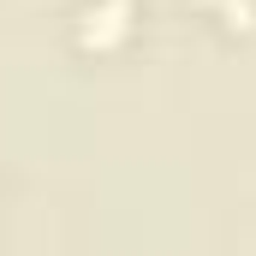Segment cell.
<instances>
[{"mask_svg": "<svg viewBox=\"0 0 256 256\" xmlns=\"http://www.w3.org/2000/svg\"><path fill=\"white\" fill-rule=\"evenodd\" d=\"M208 18L220 36H256V0H220Z\"/></svg>", "mask_w": 256, "mask_h": 256, "instance_id": "cell-2", "label": "cell"}, {"mask_svg": "<svg viewBox=\"0 0 256 256\" xmlns=\"http://www.w3.org/2000/svg\"><path fill=\"white\" fill-rule=\"evenodd\" d=\"M72 48L90 60H114L126 54L143 30V0H78L72 6Z\"/></svg>", "mask_w": 256, "mask_h": 256, "instance_id": "cell-1", "label": "cell"}]
</instances>
